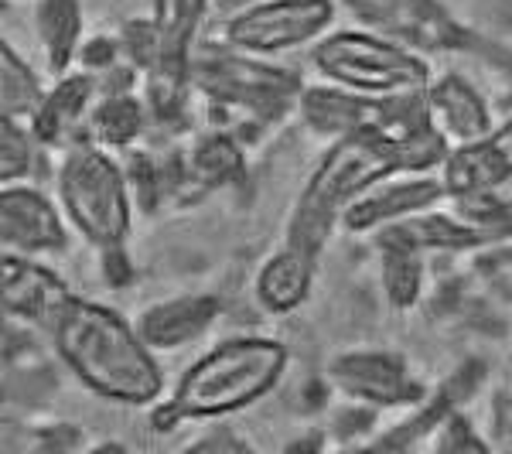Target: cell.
<instances>
[{
    "label": "cell",
    "mask_w": 512,
    "mask_h": 454,
    "mask_svg": "<svg viewBox=\"0 0 512 454\" xmlns=\"http://www.w3.org/2000/svg\"><path fill=\"white\" fill-rule=\"evenodd\" d=\"M448 154L451 144L431 123L407 134H355L332 140L297 195L284 239L321 257L328 236L342 226V216L369 188L393 175L441 171Z\"/></svg>",
    "instance_id": "1"
},
{
    "label": "cell",
    "mask_w": 512,
    "mask_h": 454,
    "mask_svg": "<svg viewBox=\"0 0 512 454\" xmlns=\"http://www.w3.org/2000/svg\"><path fill=\"white\" fill-rule=\"evenodd\" d=\"M48 335L62 366L99 400L117 407H154L161 400L158 352L110 304L72 294Z\"/></svg>",
    "instance_id": "2"
},
{
    "label": "cell",
    "mask_w": 512,
    "mask_h": 454,
    "mask_svg": "<svg viewBox=\"0 0 512 454\" xmlns=\"http://www.w3.org/2000/svg\"><path fill=\"white\" fill-rule=\"evenodd\" d=\"M291 366V349L270 335H233L205 349L178 376L168 400L151 407V427L158 434L181 424H212L233 417L270 396Z\"/></svg>",
    "instance_id": "3"
},
{
    "label": "cell",
    "mask_w": 512,
    "mask_h": 454,
    "mask_svg": "<svg viewBox=\"0 0 512 454\" xmlns=\"http://www.w3.org/2000/svg\"><path fill=\"white\" fill-rule=\"evenodd\" d=\"M55 198L65 219L76 233L96 250L127 246L134 229V192H130L123 161L113 158L96 140L62 151V164L55 171Z\"/></svg>",
    "instance_id": "4"
},
{
    "label": "cell",
    "mask_w": 512,
    "mask_h": 454,
    "mask_svg": "<svg viewBox=\"0 0 512 454\" xmlns=\"http://www.w3.org/2000/svg\"><path fill=\"white\" fill-rule=\"evenodd\" d=\"M192 89L222 113H239L260 123L284 117L297 106L304 82L294 69L267 62L263 55H246L216 41V48L195 52Z\"/></svg>",
    "instance_id": "5"
},
{
    "label": "cell",
    "mask_w": 512,
    "mask_h": 454,
    "mask_svg": "<svg viewBox=\"0 0 512 454\" xmlns=\"http://www.w3.org/2000/svg\"><path fill=\"white\" fill-rule=\"evenodd\" d=\"M311 65L325 82L366 96H393L427 86L431 62L403 45L373 35L366 28H345L311 45Z\"/></svg>",
    "instance_id": "6"
},
{
    "label": "cell",
    "mask_w": 512,
    "mask_h": 454,
    "mask_svg": "<svg viewBox=\"0 0 512 454\" xmlns=\"http://www.w3.org/2000/svg\"><path fill=\"white\" fill-rule=\"evenodd\" d=\"M216 0H151V24L158 35V65L147 72L151 120L178 123L185 117V96L192 93V59L202 24L212 18Z\"/></svg>",
    "instance_id": "7"
},
{
    "label": "cell",
    "mask_w": 512,
    "mask_h": 454,
    "mask_svg": "<svg viewBox=\"0 0 512 454\" xmlns=\"http://www.w3.org/2000/svg\"><path fill=\"white\" fill-rule=\"evenodd\" d=\"M359 28L403 45L417 55L475 52L478 35L465 28L441 0H342Z\"/></svg>",
    "instance_id": "8"
},
{
    "label": "cell",
    "mask_w": 512,
    "mask_h": 454,
    "mask_svg": "<svg viewBox=\"0 0 512 454\" xmlns=\"http://www.w3.org/2000/svg\"><path fill=\"white\" fill-rule=\"evenodd\" d=\"M335 0H263L219 24V41L246 55H280L315 45L335 21Z\"/></svg>",
    "instance_id": "9"
},
{
    "label": "cell",
    "mask_w": 512,
    "mask_h": 454,
    "mask_svg": "<svg viewBox=\"0 0 512 454\" xmlns=\"http://www.w3.org/2000/svg\"><path fill=\"white\" fill-rule=\"evenodd\" d=\"M328 383L349 400L379 410H410L427 396V386L414 376L407 359L383 349L338 352L328 362Z\"/></svg>",
    "instance_id": "10"
},
{
    "label": "cell",
    "mask_w": 512,
    "mask_h": 454,
    "mask_svg": "<svg viewBox=\"0 0 512 454\" xmlns=\"http://www.w3.org/2000/svg\"><path fill=\"white\" fill-rule=\"evenodd\" d=\"M0 246L21 257H52L69 246V219L62 205L52 202L35 185L0 188Z\"/></svg>",
    "instance_id": "11"
},
{
    "label": "cell",
    "mask_w": 512,
    "mask_h": 454,
    "mask_svg": "<svg viewBox=\"0 0 512 454\" xmlns=\"http://www.w3.org/2000/svg\"><path fill=\"white\" fill-rule=\"evenodd\" d=\"M69 297L72 287L48 263H41V257L4 253V260H0V301H4L7 318L52 332L55 318L62 315Z\"/></svg>",
    "instance_id": "12"
},
{
    "label": "cell",
    "mask_w": 512,
    "mask_h": 454,
    "mask_svg": "<svg viewBox=\"0 0 512 454\" xmlns=\"http://www.w3.org/2000/svg\"><path fill=\"white\" fill-rule=\"evenodd\" d=\"M448 202V188L437 171L427 175H393L369 188L359 202L342 216V229L352 236H376L396 219H407L414 212L434 209Z\"/></svg>",
    "instance_id": "13"
},
{
    "label": "cell",
    "mask_w": 512,
    "mask_h": 454,
    "mask_svg": "<svg viewBox=\"0 0 512 454\" xmlns=\"http://www.w3.org/2000/svg\"><path fill=\"white\" fill-rule=\"evenodd\" d=\"M427 120L451 147L478 144L499 123L492 117V106L482 96V89L461 72H441V76L431 79V86H427Z\"/></svg>",
    "instance_id": "14"
},
{
    "label": "cell",
    "mask_w": 512,
    "mask_h": 454,
    "mask_svg": "<svg viewBox=\"0 0 512 454\" xmlns=\"http://www.w3.org/2000/svg\"><path fill=\"white\" fill-rule=\"evenodd\" d=\"M99 99V79L93 72H65L48 89L31 130L48 151H69V147L89 140V117Z\"/></svg>",
    "instance_id": "15"
},
{
    "label": "cell",
    "mask_w": 512,
    "mask_h": 454,
    "mask_svg": "<svg viewBox=\"0 0 512 454\" xmlns=\"http://www.w3.org/2000/svg\"><path fill=\"white\" fill-rule=\"evenodd\" d=\"M219 297L192 291V294H175L154 301L147 308H140V315L134 318L140 338L151 345L154 352H175L185 345L198 342L212 325L219 321Z\"/></svg>",
    "instance_id": "16"
},
{
    "label": "cell",
    "mask_w": 512,
    "mask_h": 454,
    "mask_svg": "<svg viewBox=\"0 0 512 454\" xmlns=\"http://www.w3.org/2000/svg\"><path fill=\"white\" fill-rule=\"evenodd\" d=\"M437 175L448 188V198L472 195L482 192V188L512 181V113L502 123H495L492 134L482 137L478 144L451 147Z\"/></svg>",
    "instance_id": "17"
},
{
    "label": "cell",
    "mask_w": 512,
    "mask_h": 454,
    "mask_svg": "<svg viewBox=\"0 0 512 454\" xmlns=\"http://www.w3.org/2000/svg\"><path fill=\"white\" fill-rule=\"evenodd\" d=\"M373 243H396V246H407V250L417 253H468V250H482L489 246V236L478 233L472 222H465L458 212L451 209H424L414 212L407 219H396L386 229H379L373 236Z\"/></svg>",
    "instance_id": "18"
},
{
    "label": "cell",
    "mask_w": 512,
    "mask_h": 454,
    "mask_svg": "<svg viewBox=\"0 0 512 454\" xmlns=\"http://www.w3.org/2000/svg\"><path fill=\"white\" fill-rule=\"evenodd\" d=\"M318 253L301 250L294 243H280L253 277V297L270 315H291L311 297L318 277Z\"/></svg>",
    "instance_id": "19"
},
{
    "label": "cell",
    "mask_w": 512,
    "mask_h": 454,
    "mask_svg": "<svg viewBox=\"0 0 512 454\" xmlns=\"http://www.w3.org/2000/svg\"><path fill=\"white\" fill-rule=\"evenodd\" d=\"M35 35L45 55V69L55 79L72 72L82 48V4L79 0H38Z\"/></svg>",
    "instance_id": "20"
},
{
    "label": "cell",
    "mask_w": 512,
    "mask_h": 454,
    "mask_svg": "<svg viewBox=\"0 0 512 454\" xmlns=\"http://www.w3.org/2000/svg\"><path fill=\"white\" fill-rule=\"evenodd\" d=\"M151 127V106L140 93H99L93 117H89V140L106 151H130L144 130Z\"/></svg>",
    "instance_id": "21"
},
{
    "label": "cell",
    "mask_w": 512,
    "mask_h": 454,
    "mask_svg": "<svg viewBox=\"0 0 512 454\" xmlns=\"http://www.w3.org/2000/svg\"><path fill=\"white\" fill-rule=\"evenodd\" d=\"M48 89L11 41H0V117L31 123L45 103Z\"/></svg>",
    "instance_id": "22"
},
{
    "label": "cell",
    "mask_w": 512,
    "mask_h": 454,
    "mask_svg": "<svg viewBox=\"0 0 512 454\" xmlns=\"http://www.w3.org/2000/svg\"><path fill=\"white\" fill-rule=\"evenodd\" d=\"M376 253H379V284L386 291V301L396 311L414 308L420 294H424V280H427L424 253L407 250V246H396V243H376Z\"/></svg>",
    "instance_id": "23"
},
{
    "label": "cell",
    "mask_w": 512,
    "mask_h": 454,
    "mask_svg": "<svg viewBox=\"0 0 512 454\" xmlns=\"http://www.w3.org/2000/svg\"><path fill=\"white\" fill-rule=\"evenodd\" d=\"M45 151L31 123L0 117V181L4 185H21V181H38L45 175Z\"/></svg>",
    "instance_id": "24"
},
{
    "label": "cell",
    "mask_w": 512,
    "mask_h": 454,
    "mask_svg": "<svg viewBox=\"0 0 512 454\" xmlns=\"http://www.w3.org/2000/svg\"><path fill=\"white\" fill-rule=\"evenodd\" d=\"M420 448L437 451V454H485V451H492L495 444H489L485 437H478L472 420L461 414V410H451V414L434 427L431 437H427Z\"/></svg>",
    "instance_id": "25"
},
{
    "label": "cell",
    "mask_w": 512,
    "mask_h": 454,
    "mask_svg": "<svg viewBox=\"0 0 512 454\" xmlns=\"http://www.w3.org/2000/svg\"><path fill=\"white\" fill-rule=\"evenodd\" d=\"M120 62H127L123 59V45H120V38H106V35H99V38H89V41H82V48H79V69L82 72H93V76H103V72H110L113 65H120Z\"/></svg>",
    "instance_id": "26"
},
{
    "label": "cell",
    "mask_w": 512,
    "mask_h": 454,
    "mask_svg": "<svg viewBox=\"0 0 512 454\" xmlns=\"http://www.w3.org/2000/svg\"><path fill=\"white\" fill-rule=\"evenodd\" d=\"M185 451H202V454H233V451H253L250 441H243L239 434H233L229 427H212L209 434L195 437L185 444Z\"/></svg>",
    "instance_id": "27"
},
{
    "label": "cell",
    "mask_w": 512,
    "mask_h": 454,
    "mask_svg": "<svg viewBox=\"0 0 512 454\" xmlns=\"http://www.w3.org/2000/svg\"><path fill=\"white\" fill-rule=\"evenodd\" d=\"M103 257V274L110 284H123L130 280V257H127V246H110V250H99Z\"/></svg>",
    "instance_id": "28"
},
{
    "label": "cell",
    "mask_w": 512,
    "mask_h": 454,
    "mask_svg": "<svg viewBox=\"0 0 512 454\" xmlns=\"http://www.w3.org/2000/svg\"><path fill=\"white\" fill-rule=\"evenodd\" d=\"M82 448V434L76 424H59L48 434H41V451H69Z\"/></svg>",
    "instance_id": "29"
},
{
    "label": "cell",
    "mask_w": 512,
    "mask_h": 454,
    "mask_svg": "<svg viewBox=\"0 0 512 454\" xmlns=\"http://www.w3.org/2000/svg\"><path fill=\"white\" fill-rule=\"evenodd\" d=\"M256 4H263V0H216V4H212V18L222 24V21L236 18V14L250 11V7H256Z\"/></svg>",
    "instance_id": "30"
},
{
    "label": "cell",
    "mask_w": 512,
    "mask_h": 454,
    "mask_svg": "<svg viewBox=\"0 0 512 454\" xmlns=\"http://www.w3.org/2000/svg\"><path fill=\"white\" fill-rule=\"evenodd\" d=\"M499 444H502V448H509V451H512V417L506 420V434H502V441H499Z\"/></svg>",
    "instance_id": "31"
}]
</instances>
